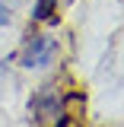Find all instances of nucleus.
Wrapping results in <instances>:
<instances>
[{"label":"nucleus","instance_id":"nucleus-1","mask_svg":"<svg viewBox=\"0 0 124 127\" xmlns=\"http://www.w3.org/2000/svg\"><path fill=\"white\" fill-rule=\"evenodd\" d=\"M57 54V41L48 38V35H29V41L22 48V67L26 70H41L54 61Z\"/></svg>","mask_w":124,"mask_h":127},{"label":"nucleus","instance_id":"nucleus-2","mask_svg":"<svg viewBox=\"0 0 124 127\" xmlns=\"http://www.w3.org/2000/svg\"><path fill=\"white\" fill-rule=\"evenodd\" d=\"M32 111H35V121H57L61 118V111H64V105H61V95L54 92L51 86H45L41 92L32 98Z\"/></svg>","mask_w":124,"mask_h":127},{"label":"nucleus","instance_id":"nucleus-3","mask_svg":"<svg viewBox=\"0 0 124 127\" xmlns=\"http://www.w3.org/2000/svg\"><path fill=\"white\" fill-rule=\"evenodd\" d=\"M57 0H35L32 6V19L35 22H57Z\"/></svg>","mask_w":124,"mask_h":127},{"label":"nucleus","instance_id":"nucleus-4","mask_svg":"<svg viewBox=\"0 0 124 127\" xmlns=\"http://www.w3.org/2000/svg\"><path fill=\"white\" fill-rule=\"evenodd\" d=\"M16 6H19V0H0V26H6V22L13 19Z\"/></svg>","mask_w":124,"mask_h":127},{"label":"nucleus","instance_id":"nucleus-5","mask_svg":"<svg viewBox=\"0 0 124 127\" xmlns=\"http://www.w3.org/2000/svg\"><path fill=\"white\" fill-rule=\"evenodd\" d=\"M51 127H77V124H73V114H70V111H61V118H57Z\"/></svg>","mask_w":124,"mask_h":127}]
</instances>
